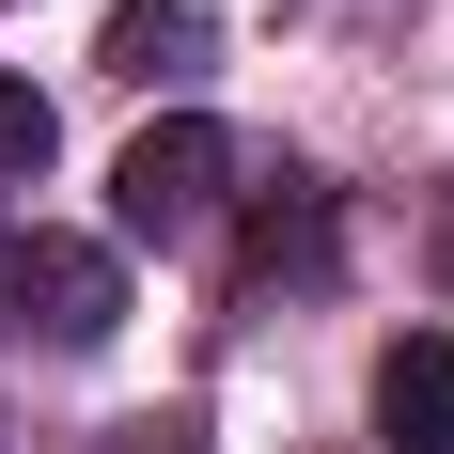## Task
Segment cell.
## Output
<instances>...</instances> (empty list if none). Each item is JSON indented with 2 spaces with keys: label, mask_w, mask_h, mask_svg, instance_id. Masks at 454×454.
<instances>
[{
  "label": "cell",
  "mask_w": 454,
  "mask_h": 454,
  "mask_svg": "<svg viewBox=\"0 0 454 454\" xmlns=\"http://www.w3.org/2000/svg\"><path fill=\"white\" fill-rule=\"evenodd\" d=\"M220 188H235V141L204 110H157V126L110 157V235L126 251H188V235H220Z\"/></svg>",
  "instance_id": "1"
},
{
  "label": "cell",
  "mask_w": 454,
  "mask_h": 454,
  "mask_svg": "<svg viewBox=\"0 0 454 454\" xmlns=\"http://www.w3.org/2000/svg\"><path fill=\"white\" fill-rule=\"evenodd\" d=\"M0 298H16L47 345H110V329H126V267L79 251V235H16V251H0Z\"/></svg>",
  "instance_id": "2"
},
{
  "label": "cell",
  "mask_w": 454,
  "mask_h": 454,
  "mask_svg": "<svg viewBox=\"0 0 454 454\" xmlns=\"http://www.w3.org/2000/svg\"><path fill=\"white\" fill-rule=\"evenodd\" d=\"M376 439L392 454H454V345L439 329H408V345L376 361Z\"/></svg>",
  "instance_id": "3"
},
{
  "label": "cell",
  "mask_w": 454,
  "mask_h": 454,
  "mask_svg": "<svg viewBox=\"0 0 454 454\" xmlns=\"http://www.w3.org/2000/svg\"><path fill=\"white\" fill-rule=\"evenodd\" d=\"M188 63H204V16H188V0H110V79H188Z\"/></svg>",
  "instance_id": "4"
},
{
  "label": "cell",
  "mask_w": 454,
  "mask_h": 454,
  "mask_svg": "<svg viewBox=\"0 0 454 454\" xmlns=\"http://www.w3.org/2000/svg\"><path fill=\"white\" fill-rule=\"evenodd\" d=\"M47 141H63V126H47V94H32V79H0V188H32V173H47Z\"/></svg>",
  "instance_id": "5"
},
{
  "label": "cell",
  "mask_w": 454,
  "mask_h": 454,
  "mask_svg": "<svg viewBox=\"0 0 454 454\" xmlns=\"http://www.w3.org/2000/svg\"><path fill=\"white\" fill-rule=\"evenodd\" d=\"M126 454H188V439H126Z\"/></svg>",
  "instance_id": "6"
}]
</instances>
